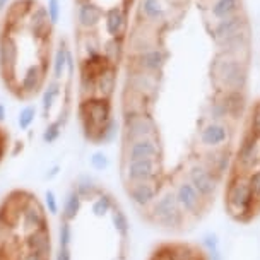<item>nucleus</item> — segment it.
Returning a JSON list of instances; mask_svg holds the SVG:
<instances>
[{"instance_id":"1","label":"nucleus","mask_w":260,"mask_h":260,"mask_svg":"<svg viewBox=\"0 0 260 260\" xmlns=\"http://www.w3.org/2000/svg\"><path fill=\"white\" fill-rule=\"evenodd\" d=\"M136 0H74L76 113L82 137L106 146L120 136L115 94L127 57V38Z\"/></svg>"},{"instance_id":"2","label":"nucleus","mask_w":260,"mask_h":260,"mask_svg":"<svg viewBox=\"0 0 260 260\" xmlns=\"http://www.w3.org/2000/svg\"><path fill=\"white\" fill-rule=\"evenodd\" d=\"M57 7L11 0L0 16V84L12 100H38L57 55Z\"/></svg>"},{"instance_id":"3","label":"nucleus","mask_w":260,"mask_h":260,"mask_svg":"<svg viewBox=\"0 0 260 260\" xmlns=\"http://www.w3.org/2000/svg\"><path fill=\"white\" fill-rule=\"evenodd\" d=\"M128 216L108 188L81 176L58 212L55 260H127Z\"/></svg>"},{"instance_id":"4","label":"nucleus","mask_w":260,"mask_h":260,"mask_svg":"<svg viewBox=\"0 0 260 260\" xmlns=\"http://www.w3.org/2000/svg\"><path fill=\"white\" fill-rule=\"evenodd\" d=\"M0 260H55L52 219L35 190L16 187L0 197Z\"/></svg>"},{"instance_id":"5","label":"nucleus","mask_w":260,"mask_h":260,"mask_svg":"<svg viewBox=\"0 0 260 260\" xmlns=\"http://www.w3.org/2000/svg\"><path fill=\"white\" fill-rule=\"evenodd\" d=\"M76 91L77 74L72 43L62 36L58 38L52 74L40 96L45 142H55L62 136L63 128L71 120Z\"/></svg>"},{"instance_id":"6","label":"nucleus","mask_w":260,"mask_h":260,"mask_svg":"<svg viewBox=\"0 0 260 260\" xmlns=\"http://www.w3.org/2000/svg\"><path fill=\"white\" fill-rule=\"evenodd\" d=\"M250 60L217 52L211 62V81L216 91H245L248 86Z\"/></svg>"},{"instance_id":"7","label":"nucleus","mask_w":260,"mask_h":260,"mask_svg":"<svg viewBox=\"0 0 260 260\" xmlns=\"http://www.w3.org/2000/svg\"><path fill=\"white\" fill-rule=\"evenodd\" d=\"M224 209L231 219L238 222L252 221L258 212L247 175L231 173L224 188Z\"/></svg>"},{"instance_id":"8","label":"nucleus","mask_w":260,"mask_h":260,"mask_svg":"<svg viewBox=\"0 0 260 260\" xmlns=\"http://www.w3.org/2000/svg\"><path fill=\"white\" fill-rule=\"evenodd\" d=\"M142 219L147 221L152 226L159 228V230L170 231V233L183 231L185 226L190 222L188 217L182 211V207L176 202L175 193L171 188L162 190L149 211L142 216Z\"/></svg>"},{"instance_id":"9","label":"nucleus","mask_w":260,"mask_h":260,"mask_svg":"<svg viewBox=\"0 0 260 260\" xmlns=\"http://www.w3.org/2000/svg\"><path fill=\"white\" fill-rule=\"evenodd\" d=\"M170 188L173 190L175 199L178 202V206L182 207L185 216L188 217V221H197L206 214L209 204L201 193L197 192V188L188 182L185 176L175 175L170 182Z\"/></svg>"},{"instance_id":"10","label":"nucleus","mask_w":260,"mask_h":260,"mask_svg":"<svg viewBox=\"0 0 260 260\" xmlns=\"http://www.w3.org/2000/svg\"><path fill=\"white\" fill-rule=\"evenodd\" d=\"M178 175L185 176V178H187L188 182L197 188V192L201 193L209 204L214 202L217 190H219V185H221V180L217 178L216 175H212L211 171L202 165L199 157L193 161H190L187 165V168Z\"/></svg>"},{"instance_id":"11","label":"nucleus","mask_w":260,"mask_h":260,"mask_svg":"<svg viewBox=\"0 0 260 260\" xmlns=\"http://www.w3.org/2000/svg\"><path fill=\"white\" fill-rule=\"evenodd\" d=\"M233 139V125L230 122H211L206 120L197 132V142L202 151L222 149Z\"/></svg>"},{"instance_id":"12","label":"nucleus","mask_w":260,"mask_h":260,"mask_svg":"<svg viewBox=\"0 0 260 260\" xmlns=\"http://www.w3.org/2000/svg\"><path fill=\"white\" fill-rule=\"evenodd\" d=\"M260 166V139L253 136L250 130L243 134L235 152L233 173L248 175L250 171L257 170Z\"/></svg>"},{"instance_id":"13","label":"nucleus","mask_w":260,"mask_h":260,"mask_svg":"<svg viewBox=\"0 0 260 260\" xmlns=\"http://www.w3.org/2000/svg\"><path fill=\"white\" fill-rule=\"evenodd\" d=\"M247 29H252V27H250L247 12L241 11L238 14H235V16L226 17V19L214 21V24L211 27V36H212V40H214V43L219 45L222 41L233 38V36L240 35V32H243Z\"/></svg>"},{"instance_id":"14","label":"nucleus","mask_w":260,"mask_h":260,"mask_svg":"<svg viewBox=\"0 0 260 260\" xmlns=\"http://www.w3.org/2000/svg\"><path fill=\"white\" fill-rule=\"evenodd\" d=\"M199 159H201L202 165L206 166L212 175H216L222 182V180H224L226 176H230L231 171H233L235 152H231L230 146H228V147H222V149L202 151V156L199 157Z\"/></svg>"},{"instance_id":"15","label":"nucleus","mask_w":260,"mask_h":260,"mask_svg":"<svg viewBox=\"0 0 260 260\" xmlns=\"http://www.w3.org/2000/svg\"><path fill=\"white\" fill-rule=\"evenodd\" d=\"M217 52L233 55V57L250 60V50H252V29H247L240 35L233 36V38L222 41V43L216 45Z\"/></svg>"},{"instance_id":"16","label":"nucleus","mask_w":260,"mask_h":260,"mask_svg":"<svg viewBox=\"0 0 260 260\" xmlns=\"http://www.w3.org/2000/svg\"><path fill=\"white\" fill-rule=\"evenodd\" d=\"M162 247L170 260H206V253H202V250L185 241H170L162 243Z\"/></svg>"},{"instance_id":"17","label":"nucleus","mask_w":260,"mask_h":260,"mask_svg":"<svg viewBox=\"0 0 260 260\" xmlns=\"http://www.w3.org/2000/svg\"><path fill=\"white\" fill-rule=\"evenodd\" d=\"M241 11H245L243 0H211L209 6V14L214 21L226 19Z\"/></svg>"},{"instance_id":"18","label":"nucleus","mask_w":260,"mask_h":260,"mask_svg":"<svg viewBox=\"0 0 260 260\" xmlns=\"http://www.w3.org/2000/svg\"><path fill=\"white\" fill-rule=\"evenodd\" d=\"M206 120L211 122H230V111H228L224 94L216 91V94L211 98V101L206 106Z\"/></svg>"},{"instance_id":"19","label":"nucleus","mask_w":260,"mask_h":260,"mask_svg":"<svg viewBox=\"0 0 260 260\" xmlns=\"http://www.w3.org/2000/svg\"><path fill=\"white\" fill-rule=\"evenodd\" d=\"M226 100V106L228 111H230V120L231 122H236L245 115L247 111V94L245 91H230V92H222Z\"/></svg>"},{"instance_id":"20","label":"nucleus","mask_w":260,"mask_h":260,"mask_svg":"<svg viewBox=\"0 0 260 260\" xmlns=\"http://www.w3.org/2000/svg\"><path fill=\"white\" fill-rule=\"evenodd\" d=\"M11 147H12L11 130H9V127L2 122V118H0V166L7 159L9 152H11Z\"/></svg>"},{"instance_id":"21","label":"nucleus","mask_w":260,"mask_h":260,"mask_svg":"<svg viewBox=\"0 0 260 260\" xmlns=\"http://www.w3.org/2000/svg\"><path fill=\"white\" fill-rule=\"evenodd\" d=\"M201 248L204 253H209V252H214V250H219L221 248V238L219 235L214 233V231H209V233L202 235L201 238Z\"/></svg>"},{"instance_id":"22","label":"nucleus","mask_w":260,"mask_h":260,"mask_svg":"<svg viewBox=\"0 0 260 260\" xmlns=\"http://www.w3.org/2000/svg\"><path fill=\"white\" fill-rule=\"evenodd\" d=\"M253 136H257L260 139V101H257L252 110H250V117H248V128Z\"/></svg>"},{"instance_id":"23","label":"nucleus","mask_w":260,"mask_h":260,"mask_svg":"<svg viewBox=\"0 0 260 260\" xmlns=\"http://www.w3.org/2000/svg\"><path fill=\"white\" fill-rule=\"evenodd\" d=\"M247 180H248L250 188H252V193H253L255 202H257V207L260 211V166L257 170L250 171V173L247 175Z\"/></svg>"},{"instance_id":"24","label":"nucleus","mask_w":260,"mask_h":260,"mask_svg":"<svg viewBox=\"0 0 260 260\" xmlns=\"http://www.w3.org/2000/svg\"><path fill=\"white\" fill-rule=\"evenodd\" d=\"M92 165H94V168L98 170H105L106 166H108V156L103 154V152H96V154L92 156Z\"/></svg>"},{"instance_id":"25","label":"nucleus","mask_w":260,"mask_h":260,"mask_svg":"<svg viewBox=\"0 0 260 260\" xmlns=\"http://www.w3.org/2000/svg\"><path fill=\"white\" fill-rule=\"evenodd\" d=\"M206 260H224V255H222L221 248H219V250H214V252L206 253Z\"/></svg>"},{"instance_id":"26","label":"nucleus","mask_w":260,"mask_h":260,"mask_svg":"<svg viewBox=\"0 0 260 260\" xmlns=\"http://www.w3.org/2000/svg\"><path fill=\"white\" fill-rule=\"evenodd\" d=\"M173 2H175V4H178V6H182V4H183V2H187V0H173Z\"/></svg>"}]
</instances>
